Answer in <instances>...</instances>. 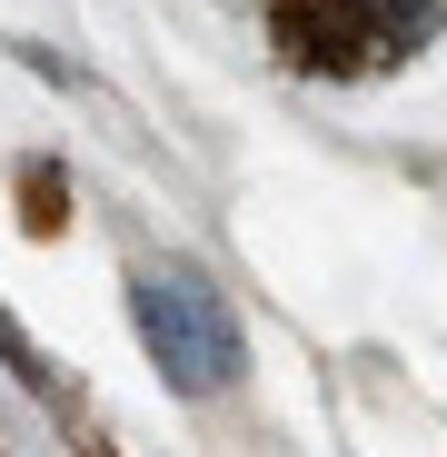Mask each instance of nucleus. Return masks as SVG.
Masks as SVG:
<instances>
[{
    "instance_id": "obj_1",
    "label": "nucleus",
    "mask_w": 447,
    "mask_h": 457,
    "mask_svg": "<svg viewBox=\"0 0 447 457\" xmlns=\"http://www.w3.org/2000/svg\"><path fill=\"white\" fill-rule=\"evenodd\" d=\"M447 30V0H269V40L288 70H328V80H368L398 70Z\"/></svg>"
},
{
    "instance_id": "obj_2",
    "label": "nucleus",
    "mask_w": 447,
    "mask_h": 457,
    "mask_svg": "<svg viewBox=\"0 0 447 457\" xmlns=\"http://www.w3.org/2000/svg\"><path fill=\"white\" fill-rule=\"evenodd\" d=\"M129 319H139L149 358H160V378H170V388H189V398L229 388L239 358H249L229 298H219L199 269H139V278H129Z\"/></svg>"
}]
</instances>
